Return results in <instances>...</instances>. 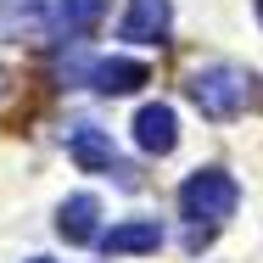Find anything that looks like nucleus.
<instances>
[{
  "instance_id": "obj_1",
  "label": "nucleus",
  "mask_w": 263,
  "mask_h": 263,
  "mask_svg": "<svg viewBox=\"0 0 263 263\" xmlns=\"http://www.w3.org/2000/svg\"><path fill=\"white\" fill-rule=\"evenodd\" d=\"M247 84H252V79H247L235 62H213V67H196V73L185 79V90H191L196 112L213 118V123H230V118L247 106Z\"/></svg>"
},
{
  "instance_id": "obj_2",
  "label": "nucleus",
  "mask_w": 263,
  "mask_h": 263,
  "mask_svg": "<svg viewBox=\"0 0 263 263\" xmlns=\"http://www.w3.org/2000/svg\"><path fill=\"white\" fill-rule=\"evenodd\" d=\"M235 202H241V185H235L224 168H196V174L179 185V213H185L191 224H208V230H218V224L235 213Z\"/></svg>"
},
{
  "instance_id": "obj_3",
  "label": "nucleus",
  "mask_w": 263,
  "mask_h": 263,
  "mask_svg": "<svg viewBox=\"0 0 263 263\" xmlns=\"http://www.w3.org/2000/svg\"><path fill=\"white\" fill-rule=\"evenodd\" d=\"M135 146L152 152V157H168L179 146V123H174V106L168 101H152L135 112Z\"/></svg>"
},
{
  "instance_id": "obj_4",
  "label": "nucleus",
  "mask_w": 263,
  "mask_h": 263,
  "mask_svg": "<svg viewBox=\"0 0 263 263\" xmlns=\"http://www.w3.org/2000/svg\"><path fill=\"white\" fill-rule=\"evenodd\" d=\"M84 79H90L101 96H135V90L152 79V67H146V62H129V56H101V62L84 67Z\"/></svg>"
},
{
  "instance_id": "obj_5",
  "label": "nucleus",
  "mask_w": 263,
  "mask_h": 263,
  "mask_svg": "<svg viewBox=\"0 0 263 263\" xmlns=\"http://www.w3.org/2000/svg\"><path fill=\"white\" fill-rule=\"evenodd\" d=\"M67 157L79 162L84 174H106V168H118L112 135H106V129H96V123H73V129H67Z\"/></svg>"
},
{
  "instance_id": "obj_6",
  "label": "nucleus",
  "mask_w": 263,
  "mask_h": 263,
  "mask_svg": "<svg viewBox=\"0 0 263 263\" xmlns=\"http://www.w3.org/2000/svg\"><path fill=\"white\" fill-rule=\"evenodd\" d=\"M168 23H174L168 0H129V11H123L118 34H123V40H135V45H157V40H168Z\"/></svg>"
},
{
  "instance_id": "obj_7",
  "label": "nucleus",
  "mask_w": 263,
  "mask_h": 263,
  "mask_svg": "<svg viewBox=\"0 0 263 263\" xmlns=\"http://www.w3.org/2000/svg\"><path fill=\"white\" fill-rule=\"evenodd\" d=\"M96 218H101V202H96L90 191H79V196H67V202L56 208V235H62L67 247H90V241H96Z\"/></svg>"
},
{
  "instance_id": "obj_8",
  "label": "nucleus",
  "mask_w": 263,
  "mask_h": 263,
  "mask_svg": "<svg viewBox=\"0 0 263 263\" xmlns=\"http://www.w3.org/2000/svg\"><path fill=\"white\" fill-rule=\"evenodd\" d=\"M162 247V224L157 218H129V224H112L101 235V252L118 258V252H157Z\"/></svg>"
},
{
  "instance_id": "obj_9",
  "label": "nucleus",
  "mask_w": 263,
  "mask_h": 263,
  "mask_svg": "<svg viewBox=\"0 0 263 263\" xmlns=\"http://www.w3.org/2000/svg\"><path fill=\"white\" fill-rule=\"evenodd\" d=\"M106 17V0H56L51 6V34L56 40H84Z\"/></svg>"
},
{
  "instance_id": "obj_10",
  "label": "nucleus",
  "mask_w": 263,
  "mask_h": 263,
  "mask_svg": "<svg viewBox=\"0 0 263 263\" xmlns=\"http://www.w3.org/2000/svg\"><path fill=\"white\" fill-rule=\"evenodd\" d=\"M56 0H0V28L6 34H51Z\"/></svg>"
},
{
  "instance_id": "obj_11",
  "label": "nucleus",
  "mask_w": 263,
  "mask_h": 263,
  "mask_svg": "<svg viewBox=\"0 0 263 263\" xmlns=\"http://www.w3.org/2000/svg\"><path fill=\"white\" fill-rule=\"evenodd\" d=\"M258 23H263V0H258Z\"/></svg>"
},
{
  "instance_id": "obj_12",
  "label": "nucleus",
  "mask_w": 263,
  "mask_h": 263,
  "mask_svg": "<svg viewBox=\"0 0 263 263\" xmlns=\"http://www.w3.org/2000/svg\"><path fill=\"white\" fill-rule=\"evenodd\" d=\"M28 263H45V258H28Z\"/></svg>"
},
{
  "instance_id": "obj_13",
  "label": "nucleus",
  "mask_w": 263,
  "mask_h": 263,
  "mask_svg": "<svg viewBox=\"0 0 263 263\" xmlns=\"http://www.w3.org/2000/svg\"><path fill=\"white\" fill-rule=\"evenodd\" d=\"M0 84H6V73H0Z\"/></svg>"
}]
</instances>
